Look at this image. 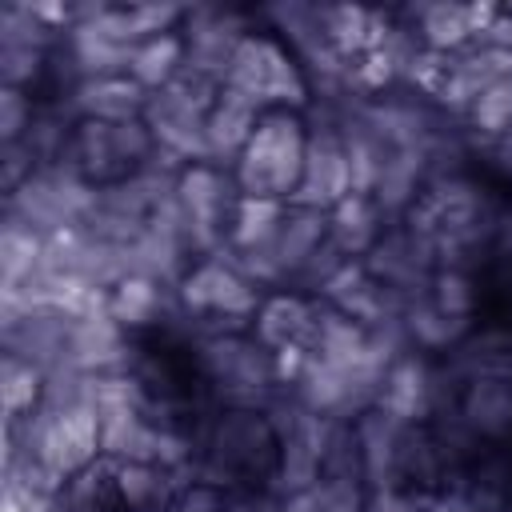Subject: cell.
Instances as JSON below:
<instances>
[{"mask_svg": "<svg viewBox=\"0 0 512 512\" xmlns=\"http://www.w3.org/2000/svg\"><path fill=\"white\" fill-rule=\"evenodd\" d=\"M308 156V124L296 108H268L248 136L244 152L232 164V180L240 196H264V200H292L304 176Z\"/></svg>", "mask_w": 512, "mask_h": 512, "instance_id": "1", "label": "cell"}, {"mask_svg": "<svg viewBox=\"0 0 512 512\" xmlns=\"http://www.w3.org/2000/svg\"><path fill=\"white\" fill-rule=\"evenodd\" d=\"M224 88H236L240 96L256 100L264 112L268 108H308L312 104V84L292 56V48L272 36V32H248L228 64Z\"/></svg>", "mask_w": 512, "mask_h": 512, "instance_id": "2", "label": "cell"}, {"mask_svg": "<svg viewBox=\"0 0 512 512\" xmlns=\"http://www.w3.org/2000/svg\"><path fill=\"white\" fill-rule=\"evenodd\" d=\"M148 108V92L124 72V76H100L80 80L68 92L72 120H140Z\"/></svg>", "mask_w": 512, "mask_h": 512, "instance_id": "3", "label": "cell"}, {"mask_svg": "<svg viewBox=\"0 0 512 512\" xmlns=\"http://www.w3.org/2000/svg\"><path fill=\"white\" fill-rule=\"evenodd\" d=\"M264 108L248 96H240L236 88H220L212 112H208V160L220 168H232L236 156L244 152L248 136L256 132Z\"/></svg>", "mask_w": 512, "mask_h": 512, "instance_id": "4", "label": "cell"}, {"mask_svg": "<svg viewBox=\"0 0 512 512\" xmlns=\"http://www.w3.org/2000/svg\"><path fill=\"white\" fill-rule=\"evenodd\" d=\"M384 236V212L372 196L364 192H348L336 208H328V244L348 256V260H364Z\"/></svg>", "mask_w": 512, "mask_h": 512, "instance_id": "5", "label": "cell"}, {"mask_svg": "<svg viewBox=\"0 0 512 512\" xmlns=\"http://www.w3.org/2000/svg\"><path fill=\"white\" fill-rule=\"evenodd\" d=\"M460 416L476 436H504L512 428V380L504 372H476L460 396Z\"/></svg>", "mask_w": 512, "mask_h": 512, "instance_id": "6", "label": "cell"}, {"mask_svg": "<svg viewBox=\"0 0 512 512\" xmlns=\"http://www.w3.org/2000/svg\"><path fill=\"white\" fill-rule=\"evenodd\" d=\"M172 304H176V288L148 276H124L108 288V316L120 320L124 328L156 324Z\"/></svg>", "mask_w": 512, "mask_h": 512, "instance_id": "7", "label": "cell"}, {"mask_svg": "<svg viewBox=\"0 0 512 512\" xmlns=\"http://www.w3.org/2000/svg\"><path fill=\"white\" fill-rule=\"evenodd\" d=\"M184 68V36L180 32H164V36H152L144 44L132 48V60H128V76L152 96L160 88H168Z\"/></svg>", "mask_w": 512, "mask_h": 512, "instance_id": "8", "label": "cell"}, {"mask_svg": "<svg viewBox=\"0 0 512 512\" xmlns=\"http://www.w3.org/2000/svg\"><path fill=\"white\" fill-rule=\"evenodd\" d=\"M0 392H4V420H28L40 412L44 404V388H48V372L20 360V356H4V376H0Z\"/></svg>", "mask_w": 512, "mask_h": 512, "instance_id": "9", "label": "cell"}, {"mask_svg": "<svg viewBox=\"0 0 512 512\" xmlns=\"http://www.w3.org/2000/svg\"><path fill=\"white\" fill-rule=\"evenodd\" d=\"M36 104H32V92L24 88H4L0 92V136L4 144H20L28 136V128L36 124Z\"/></svg>", "mask_w": 512, "mask_h": 512, "instance_id": "10", "label": "cell"}]
</instances>
